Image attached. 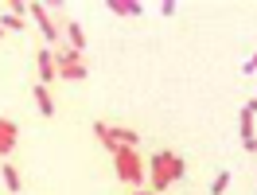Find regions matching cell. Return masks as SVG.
I'll use <instances>...</instances> for the list:
<instances>
[{"label":"cell","instance_id":"cell-1","mask_svg":"<svg viewBox=\"0 0 257 195\" xmlns=\"http://www.w3.org/2000/svg\"><path fill=\"white\" fill-rule=\"evenodd\" d=\"M148 168H152V187L148 191L160 195L164 187H172L176 179H183V172H187V164H183V156H176L172 148H160V152H152V160H148Z\"/></svg>","mask_w":257,"mask_h":195},{"label":"cell","instance_id":"cell-10","mask_svg":"<svg viewBox=\"0 0 257 195\" xmlns=\"http://www.w3.org/2000/svg\"><path fill=\"white\" fill-rule=\"evenodd\" d=\"M109 12L113 16H141L145 8H141L137 0H109Z\"/></svg>","mask_w":257,"mask_h":195},{"label":"cell","instance_id":"cell-8","mask_svg":"<svg viewBox=\"0 0 257 195\" xmlns=\"http://www.w3.org/2000/svg\"><path fill=\"white\" fill-rule=\"evenodd\" d=\"M32 94H35V106H39V114H43V117H55V98H51L47 86H39V82H35Z\"/></svg>","mask_w":257,"mask_h":195},{"label":"cell","instance_id":"cell-14","mask_svg":"<svg viewBox=\"0 0 257 195\" xmlns=\"http://www.w3.org/2000/svg\"><path fill=\"white\" fill-rule=\"evenodd\" d=\"M0 32H24V20L12 16V12H4V16H0Z\"/></svg>","mask_w":257,"mask_h":195},{"label":"cell","instance_id":"cell-2","mask_svg":"<svg viewBox=\"0 0 257 195\" xmlns=\"http://www.w3.org/2000/svg\"><path fill=\"white\" fill-rule=\"evenodd\" d=\"M113 168H117V179H121V183H128L133 191L141 187V179H145V160H141L137 148H117V152H113Z\"/></svg>","mask_w":257,"mask_h":195},{"label":"cell","instance_id":"cell-12","mask_svg":"<svg viewBox=\"0 0 257 195\" xmlns=\"http://www.w3.org/2000/svg\"><path fill=\"white\" fill-rule=\"evenodd\" d=\"M94 137H97L105 148H109V152H117V148H121L117 141H113V133H109V125H105V121H97V125H94Z\"/></svg>","mask_w":257,"mask_h":195},{"label":"cell","instance_id":"cell-7","mask_svg":"<svg viewBox=\"0 0 257 195\" xmlns=\"http://www.w3.org/2000/svg\"><path fill=\"white\" fill-rule=\"evenodd\" d=\"M35 63H39V86H51V82H55V55H51V51H39Z\"/></svg>","mask_w":257,"mask_h":195},{"label":"cell","instance_id":"cell-6","mask_svg":"<svg viewBox=\"0 0 257 195\" xmlns=\"http://www.w3.org/2000/svg\"><path fill=\"white\" fill-rule=\"evenodd\" d=\"M55 78H59V82H82V78H90V66H86V63L55 66Z\"/></svg>","mask_w":257,"mask_h":195},{"label":"cell","instance_id":"cell-4","mask_svg":"<svg viewBox=\"0 0 257 195\" xmlns=\"http://www.w3.org/2000/svg\"><path fill=\"white\" fill-rule=\"evenodd\" d=\"M253 114H257V102H245V110H241V148H245V152H253V148H257Z\"/></svg>","mask_w":257,"mask_h":195},{"label":"cell","instance_id":"cell-17","mask_svg":"<svg viewBox=\"0 0 257 195\" xmlns=\"http://www.w3.org/2000/svg\"><path fill=\"white\" fill-rule=\"evenodd\" d=\"M0 35H4V32H0Z\"/></svg>","mask_w":257,"mask_h":195},{"label":"cell","instance_id":"cell-9","mask_svg":"<svg viewBox=\"0 0 257 195\" xmlns=\"http://www.w3.org/2000/svg\"><path fill=\"white\" fill-rule=\"evenodd\" d=\"M66 39H70V51H86V32H82V24L78 20H70V24H66Z\"/></svg>","mask_w":257,"mask_h":195},{"label":"cell","instance_id":"cell-16","mask_svg":"<svg viewBox=\"0 0 257 195\" xmlns=\"http://www.w3.org/2000/svg\"><path fill=\"white\" fill-rule=\"evenodd\" d=\"M133 195H156V191H148V187H137V191H133Z\"/></svg>","mask_w":257,"mask_h":195},{"label":"cell","instance_id":"cell-5","mask_svg":"<svg viewBox=\"0 0 257 195\" xmlns=\"http://www.w3.org/2000/svg\"><path fill=\"white\" fill-rule=\"evenodd\" d=\"M12 148H16V121L0 117V156H8Z\"/></svg>","mask_w":257,"mask_h":195},{"label":"cell","instance_id":"cell-15","mask_svg":"<svg viewBox=\"0 0 257 195\" xmlns=\"http://www.w3.org/2000/svg\"><path fill=\"white\" fill-rule=\"evenodd\" d=\"M226 187H230V172H222V176L214 179V187H210V191H214V195H222Z\"/></svg>","mask_w":257,"mask_h":195},{"label":"cell","instance_id":"cell-3","mask_svg":"<svg viewBox=\"0 0 257 195\" xmlns=\"http://www.w3.org/2000/svg\"><path fill=\"white\" fill-rule=\"evenodd\" d=\"M28 12L35 16V24H39L43 39H47V43H59V24L51 20V12H47V8H43V4H28Z\"/></svg>","mask_w":257,"mask_h":195},{"label":"cell","instance_id":"cell-11","mask_svg":"<svg viewBox=\"0 0 257 195\" xmlns=\"http://www.w3.org/2000/svg\"><path fill=\"white\" fill-rule=\"evenodd\" d=\"M0 176H4V187H8V191H20V187H24V179H20L16 164H4V168H0Z\"/></svg>","mask_w":257,"mask_h":195},{"label":"cell","instance_id":"cell-13","mask_svg":"<svg viewBox=\"0 0 257 195\" xmlns=\"http://www.w3.org/2000/svg\"><path fill=\"white\" fill-rule=\"evenodd\" d=\"M51 55H55V66H70V63H82V55H78V51H70V47H66V51H51Z\"/></svg>","mask_w":257,"mask_h":195}]
</instances>
